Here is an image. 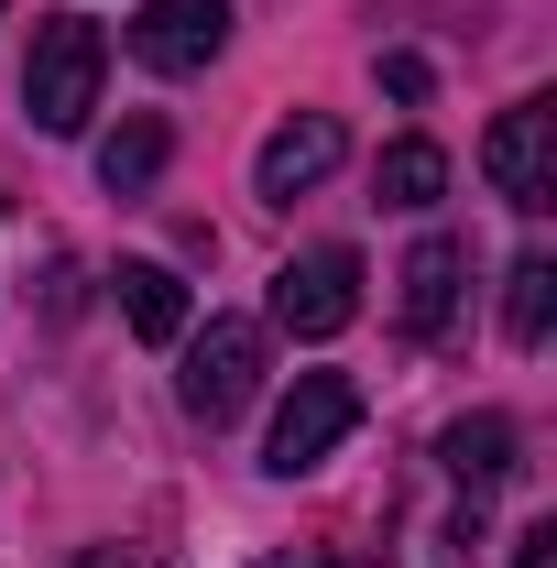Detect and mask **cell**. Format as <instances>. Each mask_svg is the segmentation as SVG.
I'll return each instance as SVG.
<instances>
[{
	"mask_svg": "<svg viewBox=\"0 0 557 568\" xmlns=\"http://www.w3.org/2000/svg\"><path fill=\"white\" fill-rule=\"evenodd\" d=\"M99 77H110L99 22L44 11V22H33V55H22V121H33V132H88V110H99Z\"/></svg>",
	"mask_w": 557,
	"mask_h": 568,
	"instance_id": "6da1fadb",
	"label": "cell"
},
{
	"mask_svg": "<svg viewBox=\"0 0 557 568\" xmlns=\"http://www.w3.org/2000/svg\"><path fill=\"white\" fill-rule=\"evenodd\" d=\"M252 394H263V328H252V317H209V328L186 339L175 405L198 426H230V416H252Z\"/></svg>",
	"mask_w": 557,
	"mask_h": 568,
	"instance_id": "7a4b0ae2",
	"label": "cell"
},
{
	"mask_svg": "<svg viewBox=\"0 0 557 568\" xmlns=\"http://www.w3.org/2000/svg\"><path fill=\"white\" fill-rule=\"evenodd\" d=\"M350 426H361V383L350 372H295V394L274 405V437H263V470L274 481H306Z\"/></svg>",
	"mask_w": 557,
	"mask_h": 568,
	"instance_id": "3957f363",
	"label": "cell"
},
{
	"mask_svg": "<svg viewBox=\"0 0 557 568\" xmlns=\"http://www.w3.org/2000/svg\"><path fill=\"white\" fill-rule=\"evenodd\" d=\"M482 175L503 209H557V99H514L503 121L482 132Z\"/></svg>",
	"mask_w": 557,
	"mask_h": 568,
	"instance_id": "277c9868",
	"label": "cell"
},
{
	"mask_svg": "<svg viewBox=\"0 0 557 568\" xmlns=\"http://www.w3.org/2000/svg\"><path fill=\"white\" fill-rule=\"evenodd\" d=\"M350 317H361V252L350 241H317V252H295L274 274V328L284 339H340Z\"/></svg>",
	"mask_w": 557,
	"mask_h": 568,
	"instance_id": "5b68a950",
	"label": "cell"
},
{
	"mask_svg": "<svg viewBox=\"0 0 557 568\" xmlns=\"http://www.w3.org/2000/svg\"><path fill=\"white\" fill-rule=\"evenodd\" d=\"M340 153H350L340 110H295V121H274L263 153H252V197H263V209H295L306 186H328V175H340Z\"/></svg>",
	"mask_w": 557,
	"mask_h": 568,
	"instance_id": "8992f818",
	"label": "cell"
},
{
	"mask_svg": "<svg viewBox=\"0 0 557 568\" xmlns=\"http://www.w3.org/2000/svg\"><path fill=\"white\" fill-rule=\"evenodd\" d=\"M230 44V0H142V22H132V67L153 77H198Z\"/></svg>",
	"mask_w": 557,
	"mask_h": 568,
	"instance_id": "52a82bcc",
	"label": "cell"
},
{
	"mask_svg": "<svg viewBox=\"0 0 557 568\" xmlns=\"http://www.w3.org/2000/svg\"><path fill=\"white\" fill-rule=\"evenodd\" d=\"M459 274H470V252L448 241V230H426L416 252H405V339H448V317H459Z\"/></svg>",
	"mask_w": 557,
	"mask_h": 568,
	"instance_id": "ba28073f",
	"label": "cell"
},
{
	"mask_svg": "<svg viewBox=\"0 0 557 568\" xmlns=\"http://www.w3.org/2000/svg\"><path fill=\"white\" fill-rule=\"evenodd\" d=\"M437 459H448V481H459L470 503H492L514 470H525V437H514V416H492V405H482V416H459L448 437H437Z\"/></svg>",
	"mask_w": 557,
	"mask_h": 568,
	"instance_id": "9c48e42d",
	"label": "cell"
},
{
	"mask_svg": "<svg viewBox=\"0 0 557 568\" xmlns=\"http://www.w3.org/2000/svg\"><path fill=\"white\" fill-rule=\"evenodd\" d=\"M110 295H121L132 339H153V351H175V339H186V284L164 274V263H121V274H110Z\"/></svg>",
	"mask_w": 557,
	"mask_h": 568,
	"instance_id": "30bf717a",
	"label": "cell"
},
{
	"mask_svg": "<svg viewBox=\"0 0 557 568\" xmlns=\"http://www.w3.org/2000/svg\"><path fill=\"white\" fill-rule=\"evenodd\" d=\"M164 153H175V132H164V121H153V110H132V121H121V132L99 142V186H110V197H142V186H153V175H164Z\"/></svg>",
	"mask_w": 557,
	"mask_h": 568,
	"instance_id": "8fae6325",
	"label": "cell"
},
{
	"mask_svg": "<svg viewBox=\"0 0 557 568\" xmlns=\"http://www.w3.org/2000/svg\"><path fill=\"white\" fill-rule=\"evenodd\" d=\"M372 197H383V209H437V197H448V153H437V142H383V164H372Z\"/></svg>",
	"mask_w": 557,
	"mask_h": 568,
	"instance_id": "7c38bea8",
	"label": "cell"
},
{
	"mask_svg": "<svg viewBox=\"0 0 557 568\" xmlns=\"http://www.w3.org/2000/svg\"><path fill=\"white\" fill-rule=\"evenodd\" d=\"M503 328H514V351H547V328H557V263L547 252H525L503 274Z\"/></svg>",
	"mask_w": 557,
	"mask_h": 568,
	"instance_id": "4fadbf2b",
	"label": "cell"
},
{
	"mask_svg": "<svg viewBox=\"0 0 557 568\" xmlns=\"http://www.w3.org/2000/svg\"><path fill=\"white\" fill-rule=\"evenodd\" d=\"M383 88L394 99H426V55H383Z\"/></svg>",
	"mask_w": 557,
	"mask_h": 568,
	"instance_id": "5bb4252c",
	"label": "cell"
},
{
	"mask_svg": "<svg viewBox=\"0 0 557 568\" xmlns=\"http://www.w3.org/2000/svg\"><path fill=\"white\" fill-rule=\"evenodd\" d=\"M514 568H557V525H525L514 536Z\"/></svg>",
	"mask_w": 557,
	"mask_h": 568,
	"instance_id": "9a60e30c",
	"label": "cell"
},
{
	"mask_svg": "<svg viewBox=\"0 0 557 568\" xmlns=\"http://www.w3.org/2000/svg\"><path fill=\"white\" fill-rule=\"evenodd\" d=\"M263 568H340V558H328V547H274Z\"/></svg>",
	"mask_w": 557,
	"mask_h": 568,
	"instance_id": "2e32d148",
	"label": "cell"
},
{
	"mask_svg": "<svg viewBox=\"0 0 557 568\" xmlns=\"http://www.w3.org/2000/svg\"><path fill=\"white\" fill-rule=\"evenodd\" d=\"M77 568H142V558H132V547H88Z\"/></svg>",
	"mask_w": 557,
	"mask_h": 568,
	"instance_id": "e0dca14e",
	"label": "cell"
}]
</instances>
